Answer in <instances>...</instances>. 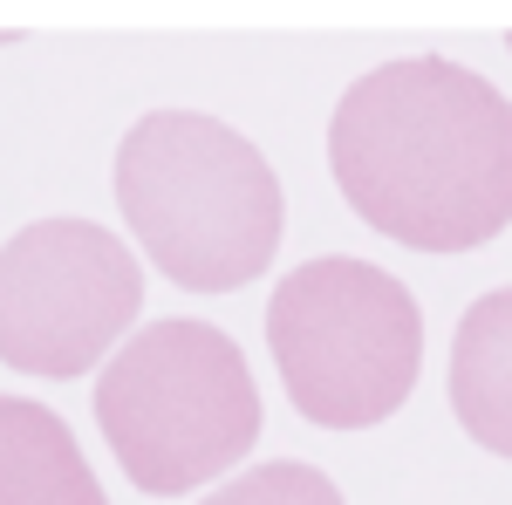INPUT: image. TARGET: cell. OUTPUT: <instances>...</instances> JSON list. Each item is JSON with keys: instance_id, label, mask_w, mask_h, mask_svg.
<instances>
[{"instance_id": "1", "label": "cell", "mask_w": 512, "mask_h": 505, "mask_svg": "<svg viewBox=\"0 0 512 505\" xmlns=\"http://www.w3.org/2000/svg\"><path fill=\"white\" fill-rule=\"evenodd\" d=\"M328 171L383 239L472 253L512 226V103L444 55L383 62L335 103Z\"/></svg>"}, {"instance_id": "2", "label": "cell", "mask_w": 512, "mask_h": 505, "mask_svg": "<svg viewBox=\"0 0 512 505\" xmlns=\"http://www.w3.org/2000/svg\"><path fill=\"white\" fill-rule=\"evenodd\" d=\"M117 205L137 246L185 294H233L280 253V178L233 123L151 110L117 144Z\"/></svg>"}, {"instance_id": "3", "label": "cell", "mask_w": 512, "mask_h": 505, "mask_svg": "<svg viewBox=\"0 0 512 505\" xmlns=\"http://www.w3.org/2000/svg\"><path fill=\"white\" fill-rule=\"evenodd\" d=\"M96 424L123 478L151 499H185L260 444V383L226 328L151 321L96 376Z\"/></svg>"}, {"instance_id": "4", "label": "cell", "mask_w": 512, "mask_h": 505, "mask_svg": "<svg viewBox=\"0 0 512 505\" xmlns=\"http://www.w3.org/2000/svg\"><path fill=\"white\" fill-rule=\"evenodd\" d=\"M280 383L321 430H369L403 410L424 362V314L369 260H308L267 301Z\"/></svg>"}, {"instance_id": "5", "label": "cell", "mask_w": 512, "mask_h": 505, "mask_svg": "<svg viewBox=\"0 0 512 505\" xmlns=\"http://www.w3.org/2000/svg\"><path fill=\"white\" fill-rule=\"evenodd\" d=\"M144 308V267L96 219H41L0 246V362L69 383Z\"/></svg>"}, {"instance_id": "6", "label": "cell", "mask_w": 512, "mask_h": 505, "mask_svg": "<svg viewBox=\"0 0 512 505\" xmlns=\"http://www.w3.org/2000/svg\"><path fill=\"white\" fill-rule=\"evenodd\" d=\"M451 410L472 444L512 458V287L478 294L451 335Z\"/></svg>"}, {"instance_id": "7", "label": "cell", "mask_w": 512, "mask_h": 505, "mask_svg": "<svg viewBox=\"0 0 512 505\" xmlns=\"http://www.w3.org/2000/svg\"><path fill=\"white\" fill-rule=\"evenodd\" d=\"M0 505H110L76 430L28 396H0Z\"/></svg>"}, {"instance_id": "8", "label": "cell", "mask_w": 512, "mask_h": 505, "mask_svg": "<svg viewBox=\"0 0 512 505\" xmlns=\"http://www.w3.org/2000/svg\"><path fill=\"white\" fill-rule=\"evenodd\" d=\"M205 505H342V492H335L328 471L301 465V458H274L260 471H239L233 485H219Z\"/></svg>"}]
</instances>
